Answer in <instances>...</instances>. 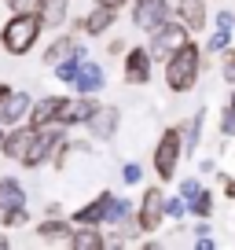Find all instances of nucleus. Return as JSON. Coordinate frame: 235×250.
<instances>
[{"instance_id": "1", "label": "nucleus", "mask_w": 235, "mask_h": 250, "mask_svg": "<svg viewBox=\"0 0 235 250\" xmlns=\"http://www.w3.org/2000/svg\"><path fill=\"white\" fill-rule=\"evenodd\" d=\"M66 125L52 122V125H26V129H15L11 136H4V155L15 158V162H22L26 169H33V166L48 162V158L55 155V147L59 144H66Z\"/></svg>"}, {"instance_id": "2", "label": "nucleus", "mask_w": 235, "mask_h": 250, "mask_svg": "<svg viewBox=\"0 0 235 250\" xmlns=\"http://www.w3.org/2000/svg\"><path fill=\"white\" fill-rule=\"evenodd\" d=\"M198 74H202V48L184 41L165 59V85H169V92H191L198 85Z\"/></svg>"}, {"instance_id": "3", "label": "nucleus", "mask_w": 235, "mask_h": 250, "mask_svg": "<svg viewBox=\"0 0 235 250\" xmlns=\"http://www.w3.org/2000/svg\"><path fill=\"white\" fill-rule=\"evenodd\" d=\"M40 30H44L40 15H11V22L0 30V44H4V52H11V55H26L33 44H37Z\"/></svg>"}, {"instance_id": "4", "label": "nucleus", "mask_w": 235, "mask_h": 250, "mask_svg": "<svg viewBox=\"0 0 235 250\" xmlns=\"http://www.w3.org/2000/svg\"><path fill=\"white\" fill-rule=\"evenodd\" d=\"M180 158H184V136H180V129H165L162 140H158V147H155V173L162 180H173V177H176Z\"/></svg>"}, {"instance_id": "5", "label": "nucleus", "mask_w": 235, "mask_h": 250, "mask_svg": "<svg viewBox=\"0 0 235 250\" xmlns=\"http://www.w3.org/2000/svg\"><path fill=\"white\" fill-rule=\"evenodd\" d=\"M184 41H191V30L184 22H173V19H165L162 26H158L155 33H151V59H169L176 48L184 44Z\"/></svg>"}, {"instance_id": "6", "label": "nucleus", "mask_w": 235, "mask_h": 250, "mask_svg": "<svg viewBox=\"0 0 235 250\" xmlns=\"http://www.w3.org/2000/svg\"><path fill=\"white\" fill-rule=\"evenodd\" d=\"M136 221H140V232H158L165 221V191L162 188H147L140 199V210H136Z\"/></svg>"}, {"instance_id": "7", "label": "nucleus", "mask_w": 235, "mask_h": 250, "mask_svg": "<svg viewBox=\"0 0 235 250\" xmlns=\"http://www.w3.org/2000/svg\"><path fill=\"white\" fill-rule=\"evenodd\" d=\"M165 19H169V4H165V0H136L133 4V22L140 26V30L155 33Z\"/></svg>"}, {"instance_id": "8", "label": "nucleus", "mask_w": 235, "mask_h": 250, "mask_svg": "<svg viewBox=\"0 0 235 250\" xmlns=\"http://www.w3.org/2000/svg\"><path fill=\"white\" fill-rule=\"evenodd\" d=\"M151 52L147 48H125V81L129 85H147L151 81Z\"/></svg>"}, {"instance_id": "9", "label": "nucleus", "mask_w": 235, "mask_h": 250, "mask_svg": "<svg viewBox=\"0 0 235 250\" xmlns=\"http://www.w3.org/2000/svg\"><path fill=\"white\" fill-rule=\"evenodd\" d=\"M99 107L96 96H78V100H66L63 96V107H59V125H85L92 118V110Z\"/></svg>"}, {"instance_id": "10", "label": "nucleus", "mask_w": 235, "mask_h": 250, "mask_svg": "<svg viewBox=\"0 0 235 250\" xmlns=\"http://www.w3.org/2000/svg\"><path fill=\"white\" fill-rule=\"evenodd\" d=\"M26 114H30V92H15V88H8L4 100H0V125H19Z\"/></svg>"}, {"instance_id": "11", "label": "nucleus", "mask_w": 235, "mask_h": 250, "mask_svg": "<svg viewBox=\"0 0 235 250\" xmlns=\"http://www.w3.org/2000/svg\"><path fill=\"white\" fill-rule=\"evenodd\" d=\"M74 88H78L81 96H99L103 92V66L92 62V59H81L78 78H74Z\"/></svg>"}, {"instance_id": "12", "label": "nucleus", "mask_w": 235, "mask_h": 250, "mask_svg": "<svg viewBox=\"0 0 235 250\" xmlns=\"http://www.w3.org/2000/svg\"><path fill=\"white\" fill-rule=\"evenodd\" d=\"M114 19H118L114 8H103V4H96L92 11H85V15L78 19V30L88 33V37H99V33L110 30V22H114Z\"/></svg>"}, {"instance_id": "13", "label": "nucleus", "mask_w": 235, "mask_h": 250, "mask_svg": "<svg viewBox=\"0 0 235 250\" xmlns=\"http://www.w3.org/2000/svg\"><path fill=\"white\" fill-rule=\"evenodd\" d=\"M85 125H88V133H92L96 140H110V136L118 133V107H96Z\"/></svg>"}, {"instance_id": "14", "label": "nucleus", "mask_w": 235, "mask_h": 250, "mask_svg": "<svg viewBox=\"0 0 235 250\" xmlns=\"http://www.w3.org/2000/svg\"><path fill=\"white\" fill-rule=\"evenodd\" d=\"M110 195H114V191H99V199H92L88 206H81V210L74 213V221H70V225H107Z\"/></svg>"}, {"instance_id": "15", "label": "nucleus", "mask_w": 235, "mask_h": 250, "mask_svg": "<svg viewBox=\"0 0 235 250\" xmlns=\"http://www.w3.org/2000/svg\"><path fill=\"white\" fill-rule=\"evenodd\" d=\"M176 15L191 33L206 30V0H176Z\"/></svg>"}, {"instance_id": "16", "label": "nucleus", "mask_w": 235, "mask_h": 250, "mask_svg": "<svg viewBox=\"0 0 235 250\" xmlns=\"http://www.w3.org/2000/svg\"><path fill=\"white\" fill-rule=\"evenodd\" d=\"M70 247L74 250H99V247H107V239L99 235V225H78L70 232Z\"/></svg>"}, {"instance_id": "17", "label": "nucleus", "mask_w": 235, "mask_h": 250, "mask_svg": "<svg viewBox=\"0 0 235 250\" xmlns=\"http://www.w3.org/2000/svg\"><path fill=\"white\" fill-rule=\"evenodd\" d=\"M59 107H63V96H44L37 107H30V125H52V122H59Z\"/></svg>"}, {"instance_id": "18", "label": "nucleus", "mask_w": 235, "mask_h": 250, "mask_svg": "<svg viewBox=\"0 0 235 250\" xmlns=\"http://www.w3.org/2000/svg\"><path fill=\"white\" fill-rule=\"evenodd\" d=\"M74 52H81V44H78V41H74V37H66V33H63V37H55L52 44L44 48V62H48V66H55V62L70 59Z\"/></svg>"}, {"instance_id": "19", "label": "nucleus", "mask_w": 235, "mask_h": 250, "mask_svg": "<svg viewBox=\"0 0 235 250\" xmlns=\"http://www.w3.org/2000/svg\"><path fill=\"white\" fill-rule=\"evenodd\" d=\"M19 206H26L22 184L11 180V177H4V180H0V213H4V210H19Z\"/></svg>"}, {"instance_id": "20", "label": "nucleus", "mask_w": 235, "mask_h": 250, "mask_svg": "<svg viewBox=\"0 0 235 250\" xmlns=\"http://www.w3.org/2000/svg\"><path fill=\"white\" fill-rule=\"evenodd\" d=\"M70 221H63V217H55V213H48V221H40L37 225V235L40 239H70Z\"/></svg>"}, {"instance_id": "21", "label": "nucleus", "mask_w": 235, "mask_h": 250, "mask_svg": "<svg viewBox=\"0 0 235 250\" xmlns=\"http://www.w3.org/2000/svg\"><path fill=\"white\" fill-rule=\"evenodd\" d=\"M40 22H44V30H59V26L66 22V0H44Z\"/></svg>"}, {"instance_id": "22", "label": "nucleus", "mask_w": 235, "mask_h": 250, "mask_svg": "<svg viewBox=\"0 0 235 250\" xmlns=\"http://www.w3.org/2000/svg\"><path fill=\"white\" fill-rule=\"evenodd\" d=\"M202 125H206V107H202V110H198V114L180 129V136H184V151H195V147H198V140H202Z\"/></svg>"}, {"instance_id": "23", "label": "nucleus", "mask_w": 235, "mask_h": 250, "mask_svg": "<svg viewBox=\"0 0 235 250\" xmlns=\"http://www.w3.org/2000/svg\"><path fill=\"white\" fill-rule=\"evenodd\" d=\"M81 59H85V52H74L70 59L55 62V74H59V81H66V85H74V78H78V66H81Z\"/></svg>"}, {"instance_id": "24", "label": "nucleus", "mask_w": 235, "mask_h": 250, "mask_svg": "<svg viewBox=\"0 0 235 250\" xmlns=\"http://www.w3.org/2000/svg\"><path fill=\"white\" fill-rule=\"evenodd\" d=\"M188 210L195 213V217H210V213H213V195H210V191H202V188H198L195 195L188 199Z\"/></svg>"}, {"instance_id": "25", "label": "nucleus", "mask_w": 235, "mask_h": 250, "mask_svg": "<svg viewBox=\"0 0 235 250\" xmlns=\"http://www.w3.org/2000/svg\"><path fill=\"white\" fill-rule=\"evenodd\" d=\"M11 8V15H40V8H44V0H4Z\"/></svg>"}, {"instance_id": "26", "label": "nucleus", "mask_w": 235, "mask_h": 250, "mask_svg": "<svg viewBox=\"0 0 235 250\" xmlns=\"http://www.w3.org/2000/svg\"><path fill=\"white\" fill-rule=\"evenodd\" d=\"M220 133H224V136H232V133H235V92L228 96L224 110H220Z\"/></svg>"}, {"instance_id": "27", "label": "nucleus", "mask_w": 235, "mask_h": 250, "mask_svg": "<svg viewBox=\"0 0 235 250\" xmlns=\"http://www.w3.org/2000/svg\"><path fill=\"white\" fill-rule=\"evenodd\" d=\"M26 217H30L26 206H19V210H4V213H0V225H4V228H15V225H22Z\"/></svg>"}, {"instance_id": "28", "label": "nucleus", "mask_w": 235, "mask_h": 250, "mask_svg": "<svg viewBox=\"0 0 235 250\" xmlns=\"http://www.w3.org/2000/svg\"><path fill=\"white\" fill-rule=\"evenodd\" d=\"M220 74H224L228 85H235V48H228L224 52V62H220Z\"/></svg>"}, {"instance_id": "29", "label": "nucleus", "mask_w": 235, "mask_h": 250, "mask_svg": "<svg viewBox=\"0 0 235 250\" xmlns=\"http://www.w3.org/2000/svg\"><path fill=\"white\" fill-rule=\"evenodd\" d=\"M228 41H232V33H224V30H217L210 41H206V52H224L228 48Z\"/></svg>"}, {"instance_id": "30", "label": "nucleus", "mask_w": 235, "mask_h": 250, "mask_svg": "<svg viewBox=\"0 0 235 250\" xmlns=\"http://www.w3.org/2000/svg\"><path fill=\"white\" fill-rule=\"evenodd\" d=\"M213 26L224 30V33H232L235 30V15H232V11H217V15H213Z\"/></svg>"}, {"instance_id": "31", "label": "nucleus", "mask_w": 235, "mask_h": 250, "mask_svg": "<svg viewBox=\"0 0 235 250\" xmlns=\"http://www.w3.org/2000/svg\"><path fill=\"white\" fill-rule=\"evenodd\" d=\"M121 177H125V184H140L143 180V169L136 162H125V169H121Z\"/></svg>"}, {"instance_id": "32", "label": "nucleus", "mask_w": 235, "mask_h": 250, "mask_svg": "<svg viewBox=\"0 0 235 250\" xmlns=\"http://www.w3.org/2000/svg\"><path fill=\"white\" fill-rule=\"evenodd\" d=\"M184 210H188V203H180V199H165V217H184Z\"/></svg>"}, {"instance_id": "33", "label": "nucleus", "mask_w": 235, "mask_h": 250, "mask_svg": "<svg viewBox=\"0 0 235 250\" xmlns=\"http://www.w3.org/2000/svg\"><path fill=\"white\" fill-rule=\"evenodd\" d=\"M107 52L114 55V59H118V55H125V41H121V37H118V41H110V44H107Z\"/></svg>"}, {"instance_id": "34", "label": "nucleus", "mask_w": 235, "mask_h": 250, "mask_svg": "<svg viewBox=\"0 0 235 250\" xmlns=\"http://www.w3.org/2000/svg\"><path fill=\"white\" fill-rule=\"evenodd\" d=\"M195 191H198V180H184V184H180V195L184 199H191Z\"/></svg>"}, {"instance_id": "35", "label": "nucleus", "mask_w": 235, "mask_h": 250, "mask_svg": "<svg viewBox=\"0 0 235 250\" xmlns=\"http://www.w3.org/2000/svg\"><path fill=\"white\" fill-rule=\"evenodd\" d=\"M96 4H103V8H114V11H121L129 4V0H96Z\"/></svg>"}, {"instance_id": "36", "label": "nucleus", "mask_w": 235, "mask_h": 250, "mask_svg": "<svg viewBox=\"0 0 235 250\" xmlns=\"http://www.w3.org/2000/svg\"><path fill=\"white\" fill-rule=\"evenodd\" d=\"M224 195H228V199H235V177H228V180H224Z\"/></svg>"}, {"instance_id": "37", "label": "nucleus", "mask_w": 235, "mask_h": 250, "mask_svg": "<svg viewBox=\"0 0 235 250\" xmlns=\"http://www.w3.org/2000/svg\"><path fill=\"white\" fill-rule=\"evenodd\" d=\"M4 247H8V235H0V250H4Z\"/></svg>"}, {"instance_id": "38", "label": "nucleus", "mask_w": 235, "mask_h": 250, "mask_svg": "<svg viewBox=\"0 0 235 250\" xmlns=\"http://www.w3.org/2000/svg\"><path fill=\"white\" fill-rule=\"evenodd\" d=\"M4 92H8V85H4V81H0V100H4Z\"/></svg>"}, {"instance_id": "39", "label": "nucleus", "mask_w": 235, "mask_h": 250, "mask_svg": "<svg viewBox=\"0 0 235 250\" xmlns=\"http://www.w3.org/2000/svg\"><path fill=\"white\" fill-rule=\"evenodd\" d=\"M0 151H4V129H0Z\"/></svg>"}]
</instances>
